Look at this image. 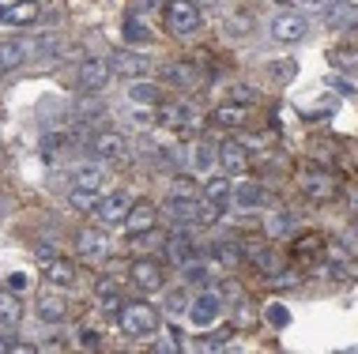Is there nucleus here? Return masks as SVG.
Returning <instances> with one entry per match:
<instances>
[{
	"instance_id": "nucleus-1",
	"label": "nucleus",
	"mask_w": 358,
	"mask_h": 354,
	"mask_svg": "<svg viewBox=\"0 0 358 354\" xmlns=\"http://www.w3.org/2000/svg\"><path fill=\"white\" fill-rule=\"evenodd\" d=\"M117 324H121V332L129 339H151V336H159L162 317H159V309H155V305L132 302V305H124V309L117 313Z\"/></svg>"
},
{
	"instance_id": "nucleus-2",
	"label": "nucleus",
	"mask_w": 358,
	"mask_h": 354,
	"mask_svg": "<svg viewBox=\"0 0 358 354\" xmlns=\"http://www.w3.org/2000/svg\"><path fill=\"white\" fill-rule=\"evenodd\" d=\"M166 23H170L173 34H196L200 23H204V15H200V8L192 4V0H170Z\"/></svg>"
},
{
	"instance_id": "nucleus-3",
	"label": "nucleus",
	"mask_w": 358,
	"mask_h": 354,
	"mask_svg": "<svg viewBox=\"0 0 358 354\" xmlns=\"http://www.w3.org/2000/svg\"><path fill=\"white\" fill-rule=\"evenodd\" d=\"M159 124L173 132H196L200 128V113L189 102H173V106H159Z\"/></svg>"
},
{
	"instance_id": "nucleus-4",
	"label": "nucleus",
	"mask_w": 358,
	"mask_h": 354,
	"mask_svg": "<svg viewBox=\"0 0 358 354\" xmlns=\"http://www.w3.org/2000/svg\"><path fill=\"white\" fill-rule=\"evenodd\" d=\"M222 313V294L204 286V294H196V298L189 302V320L196 324V328H208V324H215Z\"/></svg>"
},
{
	"instance_id": "nucleus-5",
	"label": "nucleus",
	"mask_w": 358,
	"mask_h": 354,
	"mask_svg": "<svg viewBox=\"0 0 358 354\" xmlns=\"http://www.w3.org/2000/svg\"><path fill=\"white\" fill-rule=\"evenodd\" d=\"M91 155L99 162H121L124 155H129V143H124L121 132L106 128V132H99V136L91 140Z\"/></svg>"
},
{
	"instance_id": "nucleus-6",
	"label": "nucleus",
	"mask_w": 358,
	"mask_h": 354,
	"mask_svg": "<svg viewBox=\"0 0 358 354\" xmlns=\"http://www.w3.org/2000/svg\"><path fill=\"white\" fill-rule=\"evenodd\" d=\"M268 31H272V38L275 42H302V38L309 34V23H306V15H298V12H283V15H275L272 19V27H268Z\"/></svg>"
},
{
	"instance_id": "nucleus-7",
	"label": "nucleus",
	"mask_w": 358,
	"mask_h": 354,
	"mask_svg": "<svg viewBox=\"0 0 358 354\" xmlns=\"http://www.w3.org/2000/svg\"><path fill=\"white\" fill-rule=\"evenodd\" d=\"M110 72H113L110 61H102V57H87V61L80 64V87H83L87 94L102 91L106 83H110Z\"/></svg>"
},
{
	"instance_id": "nucleus-8",
	"label": "nucleus",
	"mask_w": 358,
	"mask_h": 354,
	"mask_svg": "<svg viewBox=\"0 0 358 354\" xmlns=\"http://www.w3.org/2000/svg\"><path fill=\"white\" fill-rule=\"evenodd\" d=\"M162 212H166L178 226H192V223H200V200H192L185 193H173L166 204H162Z\"/></svg>"
},
{
	"instance_id": "nucleus-9",
	"label": "nucleus",
	"mask_w": 358,
	"mask_h": 354,
	"mask_svg": "<svg viewBox=\"0 0 358 354\" xmlns=\"http://www.w3.org/2000/svg\"><path fill=\"white\" fill-rule=\"evenodd\" d=\"M219 166H222V174H230V177L245 174V170H249V147H245V143H238V140L219 143Z\"/></svg>"
},
{
	"instance_id": "nucleus-10",
	"label": "nucleus",
	"mask_w": 358,
	"mask_h": 354,
	"mask_svg": "<svg viewBox=\"0 0 358 354\" xmlns=\"http://www.w3.org/2000/svg\"><path fill=\"white\" fill-rule=\"evenodd\" d=\"M34 313H38V320H45V324H61L64 317H69V298H64V294H57L53 286H50V290L38 294Z\"/></svg>"
},
{
	"instance_id": "nucleus-11",
	"label": "nucleus",
	"mask_w": 358,
	"mask_h": 354,
	"mask_svg": "<svg viewBox=\"0 0 358 354\" xmlns=\"http://www.w3.org/2000/svg\"><path fill=\"white\" fill-rule=\"evenodd\" d=\"M302 193L309 200H317V204H324V200L336 196V181H332L328 170H306L302 174Z\"/></svg>"
},
{
	"instance_id": "nucleus-12",
	"label": "nucleus",
	"mask_w": 358,
	"mask_h": 354,
	"mask_svg": "<svg viewBox=\"0 0 358 354\" xmlns=\"http://www.w3.org/2000/svg\"><path fill=\"white\" fill-rule=\"evenodd\" d=\"M76 249H80V256L87 264H102L106 256H110V237H106L102 230H83L80 237H76Z\"/></svg>"
},
{
	"instance_id": "nucleus-13",
	"label": "nucleus",
	"mask_w": 358,
	"mask_h": 354,
	"mask_svg": "<svg viewBox=\"0 0 358 354\" xmlns=\"http://www.w3.org/2000/svg\"><path fill=\"white\" fill-rule=\"evenodd\" d=\"M129 212H132V200L124 196V193H110V196H102V204H99V215L106 226H124V219H129Z\"/></svg>"
},
{
	"instance_id": "nucleus-14",
	"label": "nucleus",
	"mask_w": 358,
	"mask_h": 354,
	"mask_svg": "<svg viewBox=\"0 0 358 354\" xmlns=\"http://www.w3.org/2000/svg\"><path fill=\"white\" fill-rule=\"evenodd\" d=\"M245 260L257 267V272H264V275H275L279 267H283V260H279V253L272 245H264V242H245Z\"/></svg>"
},
{
	"instance_id": "nucleus-15",
	"label": "nucleus",
	"mask_w": 358,
	"mask_h": 354,
	"mask_svg": "<svg viewBox=\"0 0 358 354\" xmlns=\"http://www.w3.org/2000/svg\"><path fill=\"white\" fill-rule=\"evenodd\" d=\"M113 72L117 75H129V80H143L148 75V68H151V61L143 53H132V50H117L113 53Z\"/></svg>"
},
{
	"instance_id": "nucleus-16",
	"label": "nucleus",
	"mask_w": 358,
	"mask_h": 354,
	"mask_svg": "<svg viewBox=\"0 0 358 354\" xmlns=\"http://www.w3.org/2000/svg\"><path fill=\"white\" fill-rule=\"evenodd\" d=\"M129 275H132V286H140L143 294L162 290V267L155 264V260H136V264L129 267Z\"/></svg>"
},
{
	"instance_id": "nucleus-17",
	"label": "nucleus",
	"mask_w": 358,
	"mask_h": 354,
	"mask_svg": "<svg viewBox=\"0 0 358 354\" xmlns=\"http://www.w3.org/2000/svg\"><path fill=\"white\" fill-rule=\"evenodd\" d=\"M155 219H159V207L148 204V200H140V204H132L129 219H124V230H129L132 237H136V234H148V230H155Z\"/></svg>"
},
{
	"instance_id": "nucleus-18",
	"label": "nucleus",
	"mask_w": 358,
	"mask_h": 354,
	"mask_svg": "<svg viewBox=\"0 0 358 354\" xmlns=\"http://www.w3.org/2000/svg\"><path fill=\"white\" fill-rule=\"evenodd\" d=\"M324 23L332 27V31H347V27L358 23V4L351 0H332V4L324 8Z\"/></svg>"
},
{
	"instance_id": "nucleus-19",
	"label": "nucleus",
	"mask_w": 358,
	"mask_h": 354,
	"mask_svg": "<svg viewBox=\"0 0 358 354\" xmlns=\"http://www.w3.org/2000/svg\"><path fill=\"white\" fill-rule=\"evenodd\" d=\"M38 15H42L38 0H15L12 8H0V23H8V27H27V23H34Z\"/></svg>"
},
{
	"instance_id": "nucleus-20",
	"label": "nucleus",
	"mask_w": 358,
	"mask_h": 354,
	"mask_svg": "<svg viewBox=\"0 0 358 354\" xmlns=\"http://www.w3.org/2000/svg\"><path fill=\"white\" fill-rule=\"evenodd\" d=\"M31 57V45L19 42V38H8V42H0V75L4 72H15L19 64Z\"/></svg>"
},
{
	"instance_id": "nucleus-21",
	"label": "nucleus",
	"mask_w": 358,
	"mask_h": 354,
	"mask_svg": "<svg viewBox=\"0 0 358 354\" xmlns=\"http://www.w3.org/2000/svg\"><path fill=\"white\" fill-rule=\"evenodd\" d=\"M121 34H124V42L143 45V42H151V23L143 19V12H129L121 23Z\"/></svg>"
},
{
	"instance_id": "nucleus-22",
	"label": "nucleus",
	"mask_w": 358,
	"mask_h": 354,
	"mask_svg": "<svg viewBox=\"0 0 358 354\" xmlns=\"http://www.w3.org/2000/svg\"><path fill=\"white\" fill-rule=\"evenodd\" d=\"M76 185L83 189H106L110 185V162H91V166L76 170Z\"/></svg>"
},
{
	"instance_id": "nucleus-23",
	"label": "nucleus",
	"mask_w": 358,
	"mask_h": 354,
	"mask_svg": "<svg viewBox=\"0 0 358 354\" xmlns=\"http://www.w3.org/2000/svg\"><path fill=\"white\" fill-rule=\"evenodd\" d=\"M166 253H170V260L178 264V267H185V264H192V260H200V249L192 245L185 234H173L170 242H166Z\"/></svg>"
},
{
	"instance_id": "nucleus-24",
	"label": "nucleus",
	"mask_w": 358,
	"mask_h": 354,
	"mask_svg": "<svg viewBox=\"0 0 358 354\" xmlns=\"http://www.w3.org/2000/svg\"><path fill=\"white\" fill-rule=\"evenodd\" d=\"M19 320H23V305H19L15 290L0 294V328H4V332H15Z\"/></svg>"
},
{
	"instance_id": "nucleus-25",
	"label": "nucleus",
	"mask_w": 358,
	"mask_h": 354,
	"mask_svg": "<svg viewBox=\"0 0 358 354\" xmlns=\"http://www.w3.org/2000/svg\"><path fill=\"white\" fill-rule=\"evenodd\" d=\"M129 98H132V106H159V102H162V87H159V83H151V80H136L129 87Z\"/></svg>"
},
{
	"instance_id": "nucleus-26",
	"label": "nucleus",
	"mask_w": 358,
	"mask_h": 354,
	"mask_svg": "<svg viewBox=\"0 0 358 354\" xmlns=\"http://www.w3.org/2000/svg\"><path fill=\"white\" fill-rule=\"evenodd\" d=\"M211 166H219V143L200 140L196 147H192V170H196V174H208Z\"/></svg>"
},
{
	"instance_id": "nucleus-27",
	"label": "nucleus",
	"mask_w": 358,
	"mask_h": 354,
	"mask_svg": "<svg viewBox=\"0 0 358 354\" xmlns=\"http://www.w3.org/2000/svg\"><path fill=\"white\" fill-rule=\"evenodd\" d=\"M69 204L76 207V212L94 215V212H99V204H102V189H83V185H76L72 193H69Z\"/></svg>"
},
{
	"instance_id": "nucleus-28",
	"label": "nucleus",
	"mask_w": 358,
	"mask_h": 354,
	"mask_svg": "<svg viewBox=\"0 0 358 354\" xmlns=\"http://www.w3.org/2000/svg\"><path fill=\"white\" fill-rule=\"evenodd\" d=\"M162 80H166L170 87H192V83H196V72H192L185 61H170V64H162Z\"/></svg>"
},
{
	"instance_id": "nucleus-29",
	"label": "nucleus",
	"mask_w": 358,
	"mask_h": 354,
	"mask_svg": "<svg viewBox=\"0 0 358 354\" xmlns=\"http://www.w3.org/2000/svg\"><path fill=\"white\" fill-rule=\"evenodd\" d=\"M230 200H234L238 207H257L260 200H264V189H260L257 181H241V185H234V193H230Z\"/></svg>"
},
{
	"instance_id": "nucleus-30",
	"label": "nucleus",
	"mask_w": 358,
	"mask_h": 354,
	"mask_svg": "<svg viewBox=\"0 0 358 354\" xmlns=\"http://www.w3.org/2000/svg\"><path fill=\"white\" fill-rule=\"evenodd\" d=\"M45 279H50L53 286H72V283H76V267H72L69 260H61V256H57V260L45 264Z\"/></svg>"
},
{
	"instance_id": "nucleus-31",
	"label": "nucleus",
	"mask_w": 358,
	"mask_h": 354,
	"mask_svg": "<svg viewBox=\"0 0 358 354\" xmlns=\"http://www.w3.org/2000/svg\"><path fill=\"white\" fill-rule=\"evenodd\" d=\"M264 234H268V237H287V234H294V215L272 212V215L264 219Z\"/></svg>"
},
{
	"instance_id": "nucleus-32",
	"label": "nucleus",
	"mask_w": 358,
	"mask_h": 354,
	"mask_svg": "<svg viewBox=\"0 0 358 354\" xmlns=\"http://www.w3.org/2000/svg\"><path fill=\"white\" fill-rule=\"evenodd\" d=\"M215 260L222 264V267H234V264H241L245 260V245H234V242H215Z\"/></svg>"
},
{
	"instance_id": "nucleus-33",
	"label": "nucleus",
	"mask_w": 358,
	"mask_h": 354,
	"mask_svg": "<svg viewBox=\"0 0 358 354\" xmlns=\"http://www.w3.org/2000/svg\"><path fill=\"white\" fill-rule=\"evenodd\" d=\"M57 50H61V34H57V31H42L34 38V45H31V57H42V61H45V57H53Z\"/></svg>"
},
{
	"instance_id": "nucleus-34",
	"label": "nucleus",
	"mask_w": 358,
	"mask_h": 354,
	"mask_svg": "<svg viewBox=\"0 0 358 354\" xmlns=\"http://www.w3.org/2000/svg\"><path fill=\"white\" fill-rule=\"evenodd\" d=\"M215 124H222V128H238V124H245V106H241V102L219 106L215 110Z\"/></svg>"
},
{
	"instance_id": "nucleus-35",
	"label": "nucleus",
	"mask_w": 358,
	"mask_h": 354,
	"mask_svg": "<svg viewBox=\"0 0 358 354\" xmlns=\"http://www.w3.org/2000/svg\"><path fill=\"white\" fill-rule=\"evenodd\" d=\"M208 200H215V204H227L230 193H234V181H230V174H222V177H208Z\"/></svg>"
},
{
	"instance_id": "nucleus-36",
	"label": "nucleus",
	"mask_w": 358,
	"mask_h": 354,
	"mask_svg": "<svg viewBox=\"0 0 358 354\" xmlns=\"http://www.w3.org/2000/svg\"><path fill=\"white\" fill-rule=\"evenodd\" d=\"M181 279L192 283V286H211V267L204 260H192V264L181 267Z\"/></svg>"
},
{
	"instance_id": "nucleus-37",
	"label": "nucleus",
	"mask_w": 358,
	"mask_h": 354,
	"mask_svg": "<svg viewBox=\"0 0 358 354\" xmlns=\"http://www.w3.org/2000/svg\"><path fill=\"white\" fill-rule=\"evenodd\" d=\"M102 113H106L102 102H80V106H76V124H91V121H99Z\"/></svg>"
},
{
	"instance_id": "nucleus-38",
	"label": "nucleus",
	"mask_w": 358,
	"mask_h": 354,
	"mask_svg": "<svg viewBox=\"0 0 358 354\" xmlns=\"http://www.w3.org/2000/svg\"><path fill=\"white\" fill-rule=\"evenodd\" d=\"M268 283H272L275 290H287V286H298V272H290V267H279L275 275H268Z\"/></svg>"
},
{
	"instance_id": "nucleus-39",
	"label": "nucleus",
	"mask_w": 358,
	"mask_h": 354,
	"mask_svg": "<svg viewBox=\"0 0 358 354\" xmlns=\"http://www.w3.org/2000/svg\"><path fill=\"white\" fill-rule=\"evenodd\" d=\"M166 313L170 317H181V313H189V298L181 290H170L166 294Z\"/></svg>"
},
{
	"instance_id": "nucleus-40",
	"label": "nucleus",
	"mask_w": 358,
	"mask_h": 354,
	"mask_svg": "<svg viewBox=\"0 0 358 354\" xmlns=\"http://www.w3.org/2000/svg\"><path fill=\"white\" fill-rule=\"evenodd\" d=\"M99 298H102L106 305H117V298H121V286L113 283V279H102V283H99Z\"/></svg>"
},
{
	"instance_id": "nucleus-41",
	"label": "nucleus",
	"mask_w": 358,
	"mask_h": 354,
	"mask_svg": "<svg viewBox=\"0 0 358 354\" xmlns=\"http://www.w3.org/2000/svg\"><path fill=\"white\" fill-rule=\"evenodd\" d=\"M230 336H234V328H215V332H211V339H204L200 347H208V351H215V347H227V343H230Z\"/></svg>"
},
{
	"instance_id": "nucleus-42",
	"label": "nucleus",
	"mask_w": 358,
	"mask_h": 354,
	"mask_svg": "<svg viewBox=\"0 0 358 354\" xmlns=\"http://www.w3.org/2000/svg\"><path fill=\"white\" fill-rule=\"evenodd\" d=\"M219 212H222V204H215V200H204V204H200V223L211 226V223L219 219Z\"/></svg>"
},
{
	"instance_id": "nucleus-43",
	"label": "nucleus",
	"mask_w": 358,
	"mask_h": 354,
	"mask_svg": "<svg viewBox=\"0 0 358 354\" xmlns=\"http://www.w3.org/2000/svg\"><path fill=\"white\" fill-rule=\"evenodd\" d=\"M8 290H15V294H23V290H31V275H23V272H15V275H8Z\"/></svg>"
},
{
	"instance_id": "nucleus-44",
	"label": "nucleus",
	"mask_w": 358,
	"mask_h": 354,
	"mask_svg": "<svg viewBox=\"0 0 358 354\" xmlns=\"http://www.w3.org/2000/svg\"><path fill=\"white\" fill-rule=\"evenodd\" d=\"M230 98H234V102H241V106H249V102L257 98V91H253V87H245V83H241V87H230Z\"/></svg>"
},
{
	"instance_id": "nucleus-45",
	"label": "nucleus",
	"mask_w": 358,
	"mask_h": 354,
	"mask_svg": "<svg viewBox=\"0 0 358 354\" xmlns=\"http://www.w3.org/2000/svg\"><path fill=\"white\" fill-rule=\"evenodd\" d=\"M268 320H272V324H279V328H283V324L290 320V313L283 309V305H272V309H268Z\"/></svg>"
},
{
	"instance_id": "nucleus-46",
	"label": "nucleus",
	"mask_w": 358,
	"mask_h": 354,
	"mask_svg": "<svg viewBox=\"0 0 358 354\" xmlns=\"http://www.w3.org/2000/svg\"><path fill=\"white\" fill-rule=\"evenodd\" d=\"M159 4H162V0H132V12H143V15H148V12H155Z\"/></svg>"
},
{
	"instance_id": "nucleus-47",
	"label": "nucleus",
	"mask_w": 358,
	"mask_h": 354,
	"mask_svg": "<svg viewBox=\"0 0 358 354\" xmlns=\"http://www.w3.org/2000/svg\"><path fill=\"white\" fill-rule=\"evenodd\" d=\"M80 347L94 351V347H99V336H94V332H87V328H80Z\"/></svg>"
},
{
	"instance_id": "nucleus-48",
	"label": "nucleus",
	"mask_w": 358,
	"mask_h": 354,
	"mask_svg": "<svg viewBox=\"0 0 358 354\" xmlns=\"http://www.w3.org/2000/svg\"><path fill=\"white\" fill-rule=\"evenodd\" d=\"M38 260H42V264H50V260H57V253H53L50 245H38Z\"/></svg>"
},
{
	"instance_id": "nucleus-49",
	"label": "nucleus",
	"mask_w": 358,
	"mask_h": 354,
	"mask_svg": "<svg viewBox=\"0 0 358 354\" xmlns=\"http://www.w3.org/2000/svg\"><path fill=\"white\" fill-rule=\"evenodd\" d=\"M328 4H332V0H309V8H317V12H324Z\"/></svg>"
},
{
	"instance_id": "nucleus-50",
	"label": "nucleus",
	"mask_w": 358,
	"mask_h": 354,
	"mask_svg": "<svg viewBox=\"0 0 358 354\" xmlns=\"http://www.w3.org/2000/svg\"><path fill=\"white\" fill-rule=\"evenodd\" d=\"M196 8H211V4H219V0H192Z\"/></svg>"
},
{
	"instance_id": "nucleus-51",
	"label": "nucleus",
	"mask_w": 358,
	"mask_h": 354,
	"mask_svg": "<svg viewBox=\"0 0 358 354\" xmlns=\"http://www.w3.org/2000/svg\"><path fill=\"white\" fill-rule=\"evenodd\" d=\"M351 207H355V215H358V189L351 193Z\"/></svg>"
},
{
	"instance_id": "nucleus-52",
	"label": "nucleus",
	"mask_w": 358,
	"mask_h": 354,
	"mask_svg": "<svg viewBox=\"0 0 358 354\" xmlns=\"http://www.w3.org/2000/svg\"><path fill=\"white\" fill-rule=\"evenodd\" d=\"M0 351H8V343H4V339H0Z\"/></svg>"
},
{
	"instance_id": "nucleus-53",
	"label": "nucleus",
	"mask_w": 358,
	"mask_h": 354,
	"mask_svg": "<svg viewBox=\"0 0 358 354\" xmlns=\"http://www.w3.org/2000/svg\"><path fill=\"white\" fill-rule=\"evenodd\" d=\"M279 4H290V0H279Z\"/></svg>"
}]
</instances>
